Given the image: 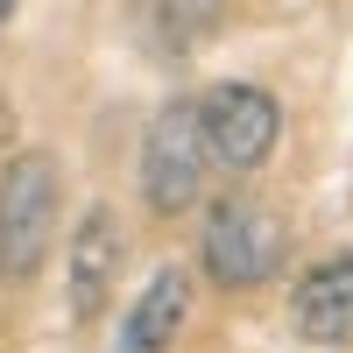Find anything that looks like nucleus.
Masks as SVG:
<instances>
[{"label": "nucleus", "instance_id": "obj_1", "mask_svg": "<svg viewBox=\"0 0 353 353\" xmlns=\"http://www.w3.org/2000/svg\"><path fill=\"white\" fill-rule=\"evenodd\" d=\"M198 254H205V276H212L226 297H233V290H261L283 269V254H290V226L254 191H226L212 212H205Z\"/></svg>", "mask_w": 353, "mask_h": 353}, {"label": "nucleus", "instance_id": "obj_2", "mask_svg": "<svg viewBox=\"0 0 353 353\" xmlns=\"http://www.w3.org/2000/svg\"><path fill=\"white\" fill-rule=\"evenodd\" d=\"M57 198H64L57 156L28 149L0 170V283H28L43 269V254L57 241Z\"/></svg>", "mask_w": 353, "mask_h": 353}, {"label": "nucleus", "instance_id": "obj_3", "mask_svg": "<svg viewBox=\"0 0 353 353\" xmlns=\"http://www.w3.org/2000/svg\"><path fill=\"white\" fill-rule=\"evenodd\" d=\"M205 134H198V99H170L156 106L149 134H141V198H149L156 219L191 212L205 191Z\"/></svg>", "mask_w": 353, "mask_h": 353}, {"label": "nucleus", "instance_id": "obj_4", "mask_svg": "<svg viewBox=\"0 0 353 353\" xmlns=\"http://www.w3.org/2000/svg\"><path fill=\"white\" fill-rule=\"evenodd\" d=\"M198 134H205V156L226 163L233 176H248L276 156L283 141V106L276 92H261V85H212V92L198 99Z\"/></svg>", "mask_w": 353, "mask_h": 353}, {"label": "nucleus", "instance_id": "obj_5", "mask_svg": "<svg viewBox=\"0 0 353 353\" xmlns=\"http://www.w3.org/2000/svg\"><path fill=\"white\" fill-rule=\"evenodd\" d=\"M121 261H128L121 212H113V205H92V212L78 219L71 248H64V283H71V318L78 325H92V318L106 311L113 283H121Z\"/></svg>", "mask_w": 353, "mask_h": 353}, {"label": "nucleus", "instance_id": "obj_6", "mask_svg": "<svg viewBox=\"0 0 353 353\" xmlns=\"http://www.w3.org/2000/svg\"><path fill=\"white\" fill-rule=\"evenodd\" d=\"M290 332L304 346H353V254H332L290 290Z\"/></svg>", "mask_w": 353, "mask_h": 353}, {"label": "nucleus", "instance_id": "obj_7", "mask_svg": "<svg viewBox=\"0 0 353 353\" xmlns=\"http://www.w3.org/2000/svg\"><path fill=\"white\" fill-rule=\"evenodd\" d=\"M184 318H191V276L184 269H156L149 290L121 318V353H170L176 332H184Z\"/></svg>", "mask_w": 353, "mask_h": 353}, {"label": "nucleus", "instance_id": "obj_8", "mask_svg": "<svg viewBox=\"0 0 353 353\" xmlns=\"http://www.w3.org/2000/svg\"><path fill=\"white\" fill-rule=\"evenodd\" d=\"M14 8H21V0H0V28H8V21H14Z\"/></svg>", "mask_w": 353, "mask_h": 353}]
</instances>
